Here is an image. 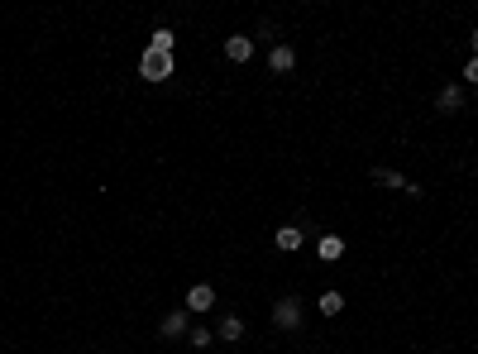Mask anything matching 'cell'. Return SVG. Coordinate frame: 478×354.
<instances>
[{
	"mask_svg": "<svg viewBox=\"0 0 478 354\" xmlns=\"http://www.w3.org/2000/svg\"><path fill=\"white\" fill-rule=\"evenodd\" d=\"M139 77H143V81H168V77H173V53L148 49V53L139 58Z\"/></svg>",
	"mask_w": 478,
	"mask_h": 354,
	"instance_id": "1",
	"label": "cell"
},
{
	"mask_svg": "<svg viewBox=\"0 0 478 354\" xmlns=\"http://www.w3.org/2000/svg\"><path fill=\"white\" fill-rule=\"evenodd\" d=\"M273 321L283 325V330H297L302 325V297H283V302L273 306Z\"/></svg>",
	"mask_w": 478,
	"mask_h": 354,
	"instance_id": "2",
	"label": "cell"
},
{
	"mask_svg": "<svg viewBox=\"0 0 478 354\" xmlns=\"http://www.w3.org/2000/svg\"><path fill=\"white\" fill-rule=\"evenodd\" d=\"M373 182H382V187H397V192H407V196H426L416 182H407V177L392 173V168H373Z\"/></svg>",
	"mask_w": 478,
	"mask_h": 354,
	"instance_id": "3",
	"label": "cell"
},
{
	"mask_svg": "<svg viewBox=\"0 0 478 354\" xmlns=\"http://www.w3.org/2000/svg\"><path fill=\"white\" fill-rule=\"evenodd\" d=\"M225 58H230V63H249V58H254V39H244V34L225 39Z\"/></svg>",
	"mask_w": 478,
	"mask_h": 354,
	"instance_id": "4",
	"label": "cell"
},
{
	"mask_svg": "<svg viewBox=\"0 0 478 354\" xmlns=\"http://www.w3.org/2000/svg\"><path fill=\"white\" fill-rule=\"evenodd\" d=\"M215 306V288L210 283H196V288L187 292V311H210Z\"/></svg>",
	"mask_w": 478,
	"mask_h": 354,
	"instance_id": "5",
	"label": "cell"
},
{
	"mask_svg": "<svg viewBox=\"0 0 478 354\" xmlns=\"http://www.w3.org/2000/svg\"><path fill=\"white\" fill-rule=\"evenodd\" d=\"M158 330H163L168 340H182V335H187V306H177V311H168Z\"/></svg>",
	"mask_w": 478,
	"mask_h": 354,
	"instance_id": "6",
	"label": "cell"
},
{
	"mask_svg": "<svg viewBox=\"0 0 478 354\" xmlns=\"http://www.w3.org/2000/svg\"><path fill=\"white\" fill-rule=\"evenodd\" d=\"M268 67H273V72H292V67H297V53L287 49V44H273V53H268Z\"/></svg>",
	"mask_w": 478,
	"mask_h": 354,
	"instance_id": "7",
	"label": "cell"
},
{
	"mask_svg": "<svg viewBox=\"0 0 478 354\" xmlns=\"http://www.w3.org/2000/svg\"><path fill=\"white\" fill-rule=\"evenodd\" d=\"M459 106H464V86H445V91L435 96V111H440V115H454Z\"/></svg>",
	"mask_w": 478,
	"mask_h": 354,
	"instance_id": "8",
	"label": "cell"
},
{
	"mask_svg": "<svg viewBox=\"0 0 478 354\" xmlns=\"http://www.w3.org/2000/svg\"><path fill=\"white\" fill-rule=\"evenodd\" d=\"M302 240H306V235H302V226H283V230H278V249H283V254L302 249Z\"/></svg>",
	"mask_w": 478,
	"mask_h": 354,
	"instance_id": "9",
	"label": "cell"
},
{
	"mask_svg": "<svg viewBox=\"0 0 478 354\" xmlns=\"http://www.w3.org/2000/svg\"><path fill=\"white\" fill-rule=\"evenodd\" d=\"M316 249H320V258H325V263H335V258L345 254V240H340V235H320Z\"/></svg>",
	"mask_w": 478,
	"mask_h": 354,
	"instance_id": "10",
	"label": "cell"
},
{
	"mask_svg": "<svg viewBox=\"0 0 478 354\" xmlns=\"http://www.w3.org/2000/svg\"><path fill=\"white\" fill-rule=\"evenodd\" d=\"M340 311H345V297H340V292H325V297H320V316H340Z\"/></svg>",
	"mask_w": 478,
	"mask_h": 354,
	"instance_id": "11",
	"label": "cell"
},
{
	"mask_svg": "<svg viewBox=\"0 0 478 354\" xmlns=\"http://www.w3.org/2000/svg\"><path fill=\"white\" fill-rule=\"evenodd\" d=\"M244 335V316H225L220 321V340H239Z\"/></svg>",
	"mask_w": 478,
	"mask_h": 354,
	"instance_id": "12",
	"label": "cell"
},
{
	"mask_svg": "<svg viewBox=\"0 0 478 354\" xmlns=\"http://www.w3.org/2000/svg\"><path fill=\"white\" fill-rule=\"evenodd\" d=\"M148 49H158V53H173V29H153V44Z\"/></svg>",
	"mask_w": 478,
	"mask_h": 354,
	"instance_id": "13",
	"label": "cell"
},
{
	"mask_svg": "<svg viewBox=\"0 0 478 354\" xmlns=\"http://www.w3.org/2000/svg\"><path fill=\"white\" fill-rule=\"evenodd\" d=\"M187 345H196V350H206V345H210V330H206V325H201V330H191V335H187Z\"/></svg>",
	"mask_w": 478,
	"mask_h": 354,
	"instance_id": "14",
	"label": "cell"
},
{
	"mask_svg": "<svg viewBox=\"0 0 478 354\" xmlns=\"http://www.w3.org/2000/svg\"><path fill=\"white\" fill-rule=\"evenodd\" d=\"M464 77H469V86H478V58H469V67H464Z\"/></svg>",
	"mask_w": 478,
	"mask_h": 354,
	"instance_id": "15",
	"label": "cell"
},
{
	"mask_svg": "<svg viewBox=\"0 0 478 354\" xmlns=\"http://www.w3.org/2000/svg\"><path fill=\"white\" fill-rule=\"evenodd\" d=\"M469 49H474V58H478V29H474V34H469Z\"/></svg>",
	"mask_w": 478,
	"mask_h": 354,
	"instance_id": "16",
	"label": "cell"
}]
</instances>
